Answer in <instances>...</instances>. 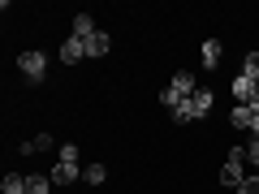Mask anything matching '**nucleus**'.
Returning <instances> with one entry per match:
<instances>
[{
    "mask_svg": "<svg viewBox=\"0 0 259 194\" xmlns=\"http://www.w3.org/2000/svg\"><path fill=\"white\" fill-rule=\"evenodd\" d=\"M207 112H212V91L199 86L190 100H182V104L173 108V117H177V121H199V117H207Z\"/></svg>",
    "mask_w": 259,
    "mask_h": 194,
    "instance_id": "1",
    "label": "nucleus"
},
{
    "mask_svg": "<svg viewBox=\"0 0 259 194\" xmlns=\"http://www.w3.org/2000/svg\"><path fill=\"white\" fill-rule=\"evenodd\" d=\"M18 69L30 78V82H44V74H48V56L39 52V47H26V52L18 56Z\"/></svg>",
    "mask_w": 259,
    "mask_h": 194,
    "instance_id": "2",
    "label": "nucleus"
},
{
    "mask_svg": "<svg viewBox=\"0 0 259 194\" xmlns=\"http://www.w3.org/2000/svg\"><path fill=\"white\" fill-rule=\"evenodd\" d=\"M229 86H233V100H238V104H250L259 95V82H255V78H246V74H238Z\"/></svg>",
    "mask_w": 259,
    "mask_h": 194,
    "instance_id": "3",
    "label": "nucleus"
},
{
    "mask_svg": "<svg viewBox=\"0 0 259 194\" xmlns=\"http://www.w3.org/2000/svg\"><path fill=\"white\" fill-rule=\"evenodd\" d=\"M168 91H173V95H177V104H182V100H190V95L199 91V82H194V74H177L173 82H168Z\"/></svg>",
    "mask_w": 259,
    "mask_h": 194,
    "instance_id": "4",
    "label": "nucleus"
},
{
    "mask_svg": "<svg viewBox=\"0 0 259 194\" xmlns=\"http://www.w3.org/2000/svg\"><path fill=\"white\" fill-rule=\"evenodd\" d=\"M48 177H52V185H74V181H78L82 173H78V164H61V160H56V164H52V173H48Z\"/></svg>",
    "mask_w": 259,
    "mask_h": 194,
    "instance_id": "5",
    "label": "nucleus"
},
{
    "mask_svg": "<svg viewBox=\"0 0 259 194\" xmlns=\"http://www.w3.org/2000/svg\"><path fill=\"white\" fill-rule=\"evenodd\" d=\"M82 56H87V43H82V39H74V35H69V39L61 43V61H65V65H78Z\"/></svg>",
    "mask_w": 259,
    "mask_h": 194,
    "instance_id": "6",
    "label": "nucleus"
},
{
    "mask_svg": "<svg viewBox=\"0 0 259 194\" xmlns=\"http://www.w3.org/2000/svg\"><path fill=\"white\" fill-rule=\"evenodd\" d=\"M112 47V35H104V30H95L91 39H87V56H104Z\"/></svg>",
    "mask_w": 259,
    "mask_h": 194,
    "instance_id": "7",
    "label": "nucleus"
},
{
    "mask_svg": "<svg viewBox=\"0 0 259 194\" xmlns=\"http://www.w3.org/2000/svg\"><path fill=\"white\" fill-rule=\"evenodd\" d=\"M95 35V22H91V13H74V39H91Z\"/></svg>",
    "mask_w": 259,
    "mask_h": 194,
    "instance_id": "8",
    "label": "nucleus"
},
{
    "mask_svg": "<svg viewBox=\"0 0 259 194\" xmlns=\"http://www.w3.org/2000/svg\"><path fill=\"white\" fill-rule=\"evenodd\" d=\"M199 56H203L207 69H216V65H221V43H216V39H207V43L199 47Z\"/></svg>",
    "mask_w": 259,
    "mask_h": 194,
    "instance_id": "9",
    "label": "nucleus"
},
{
    "mask_svg": "<svg viewBox=\"0 0 259 194\" xmlns=\"http://www.w3.org/2000/svg\"><path fill=\"white\" fill-rule=\"evenodd\" d=\"M250 117H255V112H250V104H238V108H233V129H250Z\"/></svg>",
    "mask_w": 259,
    "mask_h": 194,
    "instance_id": "10",
    "label": "nucleus"
},
{
    "mask_svg": "<svg viewBox=\"0 0 259 194\" xmlns=\"http://www.w3.org/2000/svg\"><path fill=\"white\" fill-rule=\"evenodd\" d=\"M104 177H108V168H104V164H87V168H82V181H87V185H100Z\"/></svg>",
    "mask_w": 259,
    "mask_h": 194,
    "instance_id": "11",
    "label": "nucleus"
},
{
    "mask_svg": "<svg viewBox=\"0 0 259 194\" xmlns=\"http://www.w3.org/2000/svg\"><path fill=\"white\" fill-rule=\"evenodd\" d=\"M52 190V177H26V194H48Z\"/></svg>",
    "mask_w": 259,
    "mask_h": 194,
    "instance_id": "12",
    "label": "nucleus"
},
{
    "mask_svg": "<svg viewBox=\"0 0 259 194\" xmlns=\"http://www.w3.org/2000/svg\"><path fill=\"white\" fill-rule=\"evenodd\" d=\"M242 74L259 82V52H246V61H242Z\"/></svg>",
    "mask_w": 259,
    "mask_h": 194,
    "instance_id": "13",
    "label": "nucleus"
},
{
    "mask_svg": "<svg viewBox=\"0 0 259 194\" xmlns=\"http://www.w3.org/2000/svg\"><path fill=\"white\" fill-rule=\"evenodd\" d=\"M56 160H61V164H78V147H74V142H65V147L56 151Z\"/></svg>",
    "mask_w": 259,
    "mask_h": 194,
    "instance_id": "14",
    "label": "nucleus"
},
{
    "mask_svg": "<svg viewBox=\"0 0 259 194\" xmlns=\"http://www.w3.org/2000/svg\"><path fill=\"white\" fill-rule=\"evenodd\" d=\"M238 194H259V173H250V177H246V181H242V185H238Z\"/></svg>",
    "mask_w": 259,
    "mask_h": 194,
    "instance_id": "15",
    "label": "nucleus"
},
{
    "mask_svg": "<svg viewBox=\"0 0 259 194\" xmlns=\"http://www.w3.org/2000/svg\"><path fill=\"white\" fill-rule=\"evenodd\" d=\"M246 160L259 168V138H250V147H246Z\"/></svg>",
    "mask_w": 259,
    "mask_h": 194,
    "instance_id": "16",
    "label": "nucleus"
},
{
    "mask_svg": "<svg viewBox=\"0 0 259 194\" xmlns=\"http://www.w3.org/2000/svg\"><path fill=\"white\" fill-rule=\"evenodd\" d=\"M250 108H255V112H259V95H255V100H250Z\"/></svg>",
    "mask_w": 259,
    "mask_h": 194,
    "instance_id": "17",
    "label": "nucleus"
}]
</instances>
